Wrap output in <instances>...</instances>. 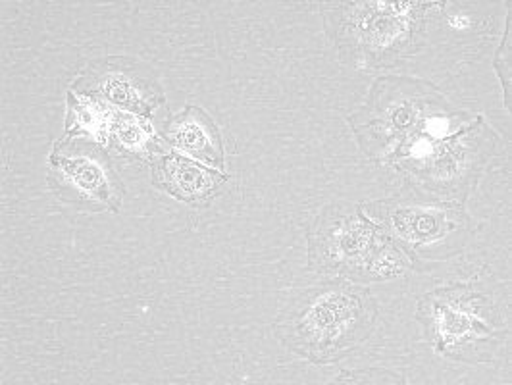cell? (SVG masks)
Instances as JSON below:
<instances>
[{
  "instance_id": "1",
  "label": "cell",
  "mask_w": 512,
  "mask_h": 385,
  "mask_svg": "<svg viewBox=\"0 0 512 385\" xmlns=\"http://www.w3.org/2000/svg\"><path fill=\"white\" fill-rule=\"evenodd\" d=\"M376 316L368 287L335 278L299 291L280 314L276 334L299 357L326 364L368 339Z\"/></svg>"
},
{
  "instance_id": "2",
  "label": "cell",
  "mask_w": 512,
  "mask_h": 385,
  "mask_svg": "<svg viewBox=\"0 0 512 385\" xmlns=\"http://www.w3.org/2000/svg\"><path fill=\"white\" fill-rule=\"evenodd\" d=\"M410 260L355 203L324 206L308 230V268L368 285L403 276Z\"/></svg>"
},
{
  "instance_id": "3",
  "label": "cell",
  "mask_w": 512,
  "mask_h": 385,
  "mask_svg": "<svg viewBox=\"0 0 512 385\" xmlns=\"http://www.w3.org/2000/svg\"><path fill=\"white\" fill-rule=\"evenodd\" d=\"M362 208L420 270L461 255L472 235L462 205L418 191Z\"/></svg>"
},
{
  "instance_id": "4",
  "label": "cell",
  "mask_w": 512,
  "mask_h": 385,
  "mask_svg": "<svg viewBox=\"0 0 512 385\" xmlns=\"http://www.w3.org/2000/svg\"><path fill=\"white\" fill-rule=\"evenodd\" d=\"M418 320L437 353L459 362L486 360L503 337L499 308L476 285H449L424 295Z\"/></svg>"
},
{
  "instance_id": "5",
  "label": "cell",
  "mask_w": 512,
  "mask_h": 385,
  "mask_svg": "<svg viewBox=\"0 0 512 385\" xmlns=\"http://www.w3.org/2000/svg\"><path fill=\"white\" fill-rule=\"evenodd\" d=\"M495 145V133L478 118L476 124L443 141L432 143V135H424L391 158L412 178L414 191L453 201L457 195L464 199L480 180Z\"/></svg>"
},
{
  "instance_id": "6",
  "label": "cell",
  "mask_w": 512,
  "mask_h": 385,
  "mask_svg": "<svg viewBox=\"0 0 512 385\" xmlns=\"http://www.w3.org/2000/svg\"><path fill=\"white\" fill-rule=\"evenodd\" d=\"M445 110L447 104L430 83L384 77L374 83L353 129L368 153L395 154L412 141L432 135L426 133V126L445 118L441 116Z\"/></svg>"
},
{
  "instance_id": "7",
  "label": "cell",
  "mask_w": 512,
  "mask_h": 385,
  "mask_svg": "<svg viewBox=\"0 0 512 385\" xmlns=\"http://www.w3.org/2000/svg\"><path fill=\"white\" fill-rule=\"evenodd\" d=\"M436 4L424 2H357L335 10V43L359 64H382L420 47L426 14Z\"/></svg>"
},
{
  "instance_id": "8",
  "label": "cell",
  "mask_w": 512,
  "mask_h": 385,
  "mask_svg": "<svg viewBox=\"0 0 512 385\" xmlns=\"http://www.w3.org/2000/svg\"><path fill=\"white\" fill-rule=\"evenodd\" d=\"M49 168L52 187L64 201L114 212L122 205V183L101 145L87 139L58 143Z\"/></svg>"
},
{
  "instance_id": "9",
  "label": "cell",
  "mask_w": 512,
  "mask_h": 385,
  "mask_svg": "<svg viewBox=\"0 0 512 385\" xmlns=\"http://www.w3.org/2000/svg\"><path fill=\"white\" fill-rule=\"evenodd\" d=\"M76 91L91 99H106V103L126 108L137 116H149L164 101L153 72L122 56H110L89 66L85 76L77 81Z\"/></svg>"
},
{
  "instance_id": "10",
  "label": "cell",
  "mask_w": 512,
  "mask_h": 385,
  "mask_svg": "<svg viewBox=\"0 0 512 385\" xmlns=\"http://www.w3.org/2000/svg\"><path fill=\"white\" fill-rule=\"evenodd\" d=\"M228 176L216 174L181 154L162 149L153 156V183L183 203H203L218 195Z\"/></svg>"
},
{
  "instance_id": "11",
  "label": "cell",
  "mask_w": 512,
  "mask_h": 385,
  "mask_svg": "<svg viewBox=\"0 0 512 385\" xmlns=\"http://www.w3.org/2000/svg\"><path fill=\"white\" fill-rule=\"evenodd\" d=\"M164 141L174 145L189 156L199 158L201 162L224 168L226 154L222 147V137L214 122L201 108L187 106L183 112L176 114L164 128Z\"/></svg>"
},
{
  "instance_id": "12",
  "label": "cell",
  "mask_w": 512,
  "mask_h": 385,
  "mask_svg": "<svg viewBox=\"0 0 512 385\" xmlns=\"http://www.w3.org/2000/svg\"><path fill=\"white\" fill-rule=\"evenodd\" d=\"M104 133L114 135L116 141L135 154L158 153L160 149L156 147L149 131L145 126H141L139 120H133L129 116H122L116 112H108L106 114V122H104Z\"/></svg>"
}]
</instances>
